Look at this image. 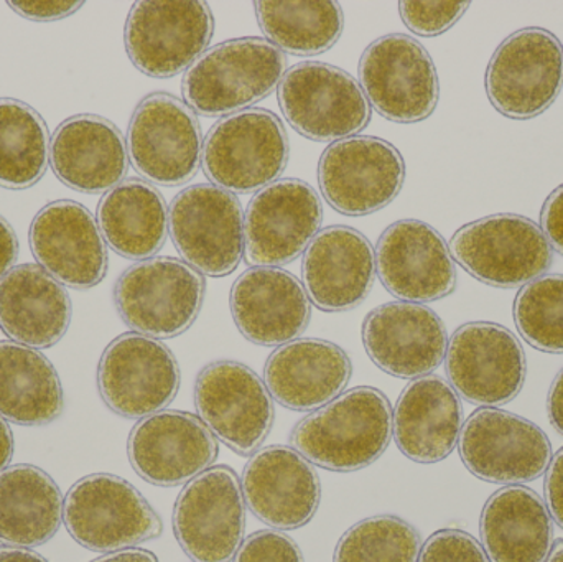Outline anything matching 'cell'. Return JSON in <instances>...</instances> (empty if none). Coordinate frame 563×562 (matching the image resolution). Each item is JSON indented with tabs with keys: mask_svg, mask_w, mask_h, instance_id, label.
Returning a JSON list of instances; mask_svg holds the SVG:
<instances>
[{
	"mask_svg": "<svg viewBox=\"0 0 563 562\" xmlns=\"http://www.w3.org/2000/svg\"><path fill=\"white\" fill-rule=\"evenodd\" d=\"M393 439V408L380 389L360 386L301 419L290 444L324 471H361L373 465Z\"/></svg>",
	"mask_w": 563,
	"mask_h": 562,
	"instance_id": "cell-1",
	"label": "cell"
},
{
	"mask_svg": "<svg viewBox=\"0 0 563 562\" xmlns=\"http://www.w3.org/2000/svg\"><path fill=\"white\" fill-rule=\"evenodd\" d=\"M287 56L260 36L228 40L208 48L185 73V104L205 118L247 111L279 88Z\"/></svg>",
	"mask_w": 563,
	"mask_h": 562,
	"instance_id": "cell-2",
	"label": "cell"
},
{
	"mask_svg": "<svg viewBox=\"0 0 563 562\" xmlns=\"http://www.w3.org/2000/svg\"><path fill=\"white\" fill-rule=\"evenodd\" d=\"M203 274L177 257H151L125 269L114 287V304L125 326L155 340L187 332L203 309Z\"/></svg>",
	"mask_w": 563,
	"mask_h": 562,
	"instance_id": "cell-3",
	"label": "cell"
},
{
	"mask_svg": "<svg viewBox=\"0 0 563 562\" xmlns=\"http://www.w3.org/2000/svg\"><path fill=\"white\" fill-rule=\"evenodd\" d=\"M290 157V142L274 112L254 108L227 115L203 142V170L231 194H254L277 181Z\"/></svg>",
	"mask_w": 563,
	"mask_h": 562,
	"instance_id": "cell-4",
	"label": "cell"
},
{
	"mask_svg": "<svg viewBox=\"0 0 563 562\" xmlns=\"http://www.w3.org/2000/svg\"><path fill=\"white\" fill-rule=\"evenodd\" d=\"M449 247L470 276L501 289L526 286L545 276L554 263L542 228L521 214H493L465 224Z\"/></svg>",
	"mask_w": 563,
	"mask_h": 562,
	"instance_id": "cell-5",
	"label": "cell"
},
{
	"mask_svg": "<svg viewBox=\"0 0 563 562\" xmlns=\"http://www.w3.org/2000/svg\"><path fill=\"white\" fill-rule=\"evenodd\" d=\"M63 520L76 543L96 553L131 550L157 540L161 517L144 495L124 478L95 474L81 478L66 495Z\"/></svg>",
	"mask_w": 563,
	"mask_h": 562,
	"instance_id": "cell-6",
	"label": "cell"
},
{
	"mask_svg": "<svg viewBox=\"0 0 563 562\" xmlns=\"http://www.w3.org/2000/svg\"><path fill=\"white\" fill-rule=\"evenodd\" d=\"M485 85L499 114L516 121L544 114L563 88L561 40L539 26L512 33L489 59Z\"/></svg>",
	"mask_w": 563,
	"mask_h": 562,
	"instance_id": "cell-7",
	"label": "cell"
},
{
	"mask_svg": "<svg viewBox=\"0 0 563 562\" xmlns=\"http://www.w3.org/2000/svg\"><path fill=\"white\" fill-rule=\"evenodd\" d=\"M277 91L282 114L310 141L333 144L369 124L371 104L363 88L338 66L298 63L285 73Z\"/></svg>",
	"mask_w": 563,
	"mask_h": 562,
	"instance_id": "cell-8",
	"label": "cell"
},
{
	"mask_svg": "<svg viewBox=\"0 0 563 562\" xmlns=\"http://www.w3.org/2000/svg\"><path fill=\"white\" fill-rule=\"evenodd\" d=\"M125 144L135 172L161 187L188 184L203 161L197 114L168 92H152L139 102Z\"/></svg>",
	"mask_w": 563,
	"mask_h": 562,
	"instance_id": "cell-9",
	"label": "cell"
},
{
	"mask_svg": "<svg viewBox=\"0 0 563 562\" xmlns=\"http://www.w3.org/2000/svg\"><path fill=\"white\" fill-rule=\"evenodd\" d=\"M357 75L369 104L397 124L426 121L439 104L435 63L412 36L390 33L374 40L361 56Z\"/></svg>",
	"mask_w": 563,
	"mask_h": 562,
	"instance_id": "cell-10",
	"label": "cell"
},
{
	"mask_svg": "<svg viewBox=\"0 0 563 562\" xmlns=\"http://www.w3.org/2000/svg\"><path fill=\"white\" fill-rule=\"evenodd\" d=\"M406 181L396 145L371 135L341 139L324 148L318 185L327 203L346 217H366L393 203Z\"/></svg>",
	"mask_w": 563,
	"mask_h": 562,
	"instance_id": "cell-11",
	"label": "cell"
},
{
	"mask_svg": "<svg viewBox=\"0 0 563 562\" xmlns=\"http://www.w3.org/2000/svg\"><path fill=\"white\" fill-rule=\"evenodd\" d=\"M168 231L185 263L203 276H230L243 261V207L217 185L181 190L168 210Z\"/></svg>",
	"mask_w": 563,
	"mask_h": 562,
	"instance_id": "cell-12",
	"label": "cell"
},
{
	"mask_svg": "<svg viewBox=\"0 0 563 562\" xmlns=\"http://www.w3.org/2000/svg\"><path fill=\"white\" fill-rule=\"evenodd\" d=\"M195 406L214 438L244 458L263 448L276 421L266 383L233 360H218L198 373Z\"/></svg>",
	"mask_w": 563,
	"mask_h": 562,
	"instance_id": "cell-13",
	"label": "cell"
},
{
	"mask_svg": "<svg viewBox=\"0 0 563 562\" xmlns=\"http://www.w3.org/2000/svg\"><path fill=\"white\" fill-rule=\"evenodd\" d=\"M180 385L177 356L161 340L142 333L112 340L99 360V395L122 418L144 419L165 411Z\"/></svg>",
	"mask_w": 563,
	"mask_h": 562,
	"instance_id": "cell-14",
	"label": "cell"
},
{
	"mask_svg": "<svg viewBox=\"0 0 563 562\" xmlns=\"http://www.w3.org/2000/svg\"><path fill=\"white\" fill-rule=\"evenodd\" d=\"M246 530V502L236 472L208 469L185 485L174 508V533L194 562L234 560Z\"/></svg>",
	"mask_w": 563,
	"mask_h": 562,
	"instance_id": "cell-15",
	"label": "cell"
},
{
	"mask_svg": "<svg viewBox=\"0 0 563 562\" xmlns=\"http://www.w3.org/2000/svg\"><path fill=\"white\" fill-rule=\"evenodd\" d=\"M213 32L207 2H137L125 22V49L144 75L174 78L207 52Z\"/></svg>",
	"mask_w": 563,
	"mask_h": 562,
	"instance_id": "cell-16",
	"label": "cell"
},
{
	"mask_svg": "<svg viewBox=\"0 0 563 562\" xmlns=\"http://www.w3.org/2000/svg\"><path fill=\"white\" fill-rule=\"evenodd\" d=\"M459 448L465 467L492 484L534 482L552 461L551 441L539 426L496 408L478 409L466 419Z\"/></svg>",
	"mask_w": 563,
	"mask_h": 562,
	"instance_id": "cell-17",
	"label": "cell"
},
{
	"mask_svg": "<svg viewBox=\"0 0 563 562\" xmlns=\"http://www.w3.org/2000/svg\"><path fill=\"white\" fill-rule=\"evenodd\" d=\"M446 376L456 395L473 405H508L521 393L528 360L518 337L493 322L460 327L445 356Z\"/></svg>",
	"mask_w": 563,
	"mask_h": 562,
	"instance_id": "cell-18",
	"label": "cell"
},
{
	"mask_svg": "<svg viewBox=\"0 0 563 562\" xmlns=\"http://www.w3.org/2000/svg\"><path fill=\"white\" fill-rule=\"evenodd\" d=\"M323 207L298 178H282L257 191L244 217V256L254 267H280L300 257L320 233Z\"/></svg>",
	"mask_w": 563,
	"mask_h": 562,
	"instance_id": "cell-19",
	"label": "cell"
},
{
	"mask_svg": "<svg viewBox=\"0 0 563 562\" xmlns=\"http://www.w3.org/2000/svg\"><path fill=\"white\" fill-rule=\"evenodd\" d=\"M220 445L200 416L161 411L141 419L131 431L128 455L139 477L155 487L188 484L213 467Z\"/></svg>",
	"mask_w": 563,
	"mask_h": 562,
	"instance_id": "cell-20",
	"label": "cell"
},
{
	"mask_svg": "<svg viewBox=\"0 0 563 562\" xmlns=\"http://www.w3.org/2000/svg\"><path fill=\"white\" fill-rule=\"evenodd\" d=\"M376 274L387 293L402 302H435L456 289L449 244L435 228L412 218L396 221L380 234Z\"/></svg>",
	"mask_w": 563,
	"mask_h": 562,
	"instance_id": "cell-21",
	"label": "cell"
},
{
	"mask_svg": "<svg viewBox=\"0 0 563 562\" xmlns=\"http://www.w3.org/2000/svg\"><path fill=\"white\" fill-rule=\"evenodd\" d=\"M30 247L38 266L62 286L91 289L108 274V244L98 220L78 201L43 207L30 227Z\"/></svg>",
	"mask_w": 563,
	"mask_h": 562,
	"instance_id": "cell-22",
	"label": "cell"
},
{
	"mask_svg": "<svg viewBox=\"0 0 563 562\" xmlns=\"http://www.w3.org/2000/svg\"><path fill=\"white\" fill-rule=\"evenodd\" d=\"M363 343L377 368L396 378L417 379L442 365L449 333L430 307L399 300L367 313Z\"/></svg>",
	"mask_w": 563,
	"mask_h": 562,
	"instance_id": "cell-23",
	"label": "cell"
},
{
	"mask_svg": "<svg viewBox=\"0 0 563 562\" xmlns=\"http://www.w3.org/2000/svg\"><path fill=\"white\" fill-rule=\"evenodd\" d=\"M246 507L267 527L288 531L313 520L321 502V482L313 464L287 445L257 451L243 474Z\"/></svg>",
	"mask_w": 563,
	"mask_h": 562,
	"instance_id": "cell-24",
	"label": "cell"
},
{
	"mask_svg": "<svg viewBox=\"0 0 563 562\" xmlns=\"http://www.w3.org/2000/svg\"><path fill=\"white\" fill-rule=\"evenodd\" d=\"M301 277L305 293L317 309H356L367 299L376 280L373 244L354 228H324L305 251Z\"/></svg>",
	"mask_w": 563,
	"mask_h": 562,
	"instance_id": "cell-25",
	"label": "cell"
},
{
	"mask_svg": "<svg viewBox=\"0 0 563 562\" xmlns=\"http://www.w3.org/2000/svg\"><path fill=\"white\" fill-rule=\"evenodd\" d=\"M231 313L244 339L261 346L297 340L311 319L300 280L280 267H251L231 289Z\"/></svg>",
	"mask_w": 563,
	"mask_h": 562,
	"instance_id": "cell-26",
	"label": "cell"
},
{
	"mask_svg": "<svg viewBox=\"0 0 563 562\" xmlns=\"http://www.w3.org/2000/svg\"><path fill=\"white\" fill-rule=\"evenodd\" d=\"M49 162L66 187L81 194H108L128 175V144L109 119L73 115L56 128Z\"/></svg>",
	"mask_w": 563,
	"mask_h": 562,
	"instance_id": "cell-27",
	"label": "cell"
},
{
	"mask_svg": "<svg viewBox=\"0 0 563 562\" xmlns=\"http://www.w3.org/2000/svg\"><path fill=\"white\" fill-rule=\"evenodd\" d=\"M353 363L341 346L321 339H297L279 346L264 366L271 396L291 411H317L343 395Z\"/></svg>",
	"mask_w": 563,
	"mask_h": 562,
	"instance_id": "cell-28",
	"label": "cell"
},
{
	"mask_svg": "<svg viewBox=\"0 0 563 562\" xmlns=\"http://www.w3.org/2000/svg\"><path fill=\"white\" fill-rule=\"evenodd\" d=\"M462 429L460 396L440 376L410 382L393 411L394 441L417 464L445 461L459 445Z\"/></svg>",
	"mask_w": 563,
	"mask_h": 562,
	"instance_id": "cell-29",
	"label": "cell"
},
{
	"mask_svg": "<svg viewBox=\"0 0 563 562\" xmlns=\"http://www.w3.org/2000/svg\"><path fill=\"white\" fill-rule=\"evenodd\" d=\"M71 313L65 287L38 264H20L0 279V329L12 342L49 349L68 332Z\"/></svg>",
	"mask_w": 563,
	"mask_h": 562,
	"instance_id": "cell-30",
	"label": "cell"
},
{
	"mask_svg": "<svg viewBox=\"0 0 563 562\" xmlns=\"http://www.w3.org/2000/svg\"><path fill=\"white\" fill-rule=\"evenodd\" d=\"M479 533L492 562H545L554 548L548 505L522 485H509L486 502Z\"/></svg>",
	"mask_w": 563,
	"mask_h": 562,
	"instance_id": "cell-31",
	"label": "cell"
},
{
	"mask_svg": "<svg viewBox=\"0 0 563 562\" xmlns=\"http://www.w3.org/2000/svg\"><path fill=\"white\" fill-rule=\"evenodd\" d=\"M98 227L106 244L119 256L151 260L170 233L168 207L154 185L128 178L99 201Z\"/></svg>",
	"mask_w": 563,
	"mask_h": 562,
	"instance_id": "cell-32",
	"label": "cell"
},
{
	"mask_svg": "<svg viewBox=\"0 0 563 562\" xmlns=\"http://www.w3.org/2000/svg\"><path fill=\"white\" fill-rule=\"evenodd\" d=\"M63 508L58 485L42 469L19 464L0 472V543L26 550L48 543Z\"/></svg>",
	"mask_w": 563,
	"mask_h": 562,
	"instance_id": "cell-33",
	"label": "cell"
},
{
	"mask_svg": "<svg viewBox=\"0 0 563 562\" xmlns=\"http://www.w3.org/2000/svg\"><path fill=\"white\" fill-rule=\"evenodd\" d=\"M65 409L58 373L38 350L0 342V416L19 426L52 425Z\"/></svg>",
	"mask_w": 563,
	"mask_h": 562,
	"instance_id": "cell-34",
	"label": "cell"
},
{
	"mask_svg": "<svg viewBox=\"0 0 563 562\" xmlns=\"http://www.w3.org/2000/svg\"><path fill=\"white\" fill-rule=\"evenodd\" d=\"M254 9L267 42L290 55H321L336 45L344 29L338 2H256Z\"/></svg>",
	"mask_w": 563,
	"mask_h": 562,
	"instance_id": "cell-35",
	"label": "cell"
},
{
	"mask_svg": "<svg viewBox=\"0 0 563 562\" xmlns=\"http://www.w3.org/2000/svg\"><path fill=\"white\" fill-rule=\"evenodd\" d=\"M46 122L32 106L0 98V187L25 190L42 180L49 164Z\"/></svg>",
	"mask_w": 563,
	"mask_h": 562,
	"instance_id": "cell-36",
	"label": "cell"
},
{
	"mask_svg": "<svg viewBox=\"0 0 563 562\" xmlns=\"http://www.w3.org/2000/svg\"><path fill=\"white\" fill-rule=\"evenodd\" d=\"M419 531L402 518L379 515L351 527L338 541L333 562H417Z\"/></svg>",
	"mask_w": 563,
	"mask_h": 562,
	"instance_id": "cell-37",
	"label": "cell"
},
{
	"mask_svg": "<svg viewBox=\"0 0 563 562\" xmlns=\"http://www.w3.org/2000/svg\"><path fill=\"white\" fill-rule=\"evenodd\" d=\"M515 322L522 339L544 353H563V274H545L521 287Z\"/></svg>",
	"mask_w": 563,
	"mask_h": 562,
	"instance_id": "cell-38",
	"label": "cell"
},
{
	"mask_svg": "<svg viewBox=\"0 0 563 562\" xmlns=\"http://www.w3.org/2000/svg\"><path fill=\"white\" fill-rule=\"evenodd\" d=\"M468 7L470 2H400L399 12L410 32L439 36L452 29Z\"/></svg>",
	"mask_w": 563,
	"mask_h": 562,
	"instance_id": "cell-39",
	"label": "cell"
},
{
	"mask_svg": "<svg viewBox=\"0 0 563 562\" xmlns=\"http://www.w3.org/2000/svg\"><path fill=\"white\" fill-rule=\"evenodd\" d=\"M417 562H492L482 544L462 530H440L420 550Z\"/></svg>",
	"mask_w": 563,
	"mask_h": 562,
	"instance_id": "cell-40",
	"label": "cell"
},
{
	"mask_svg": "<svg viewBox=\"0 0 563 562\" xmlns=\"http://www.w3.org/2000/svg\"><path fill=\"white\" fill-rule=\"evenodd\" d=\"M234 562H305L298 544L282 531L264 530L251 535L234 557Z\"/></svg>",
	"mask_w": 563,
	"mask_h": 562,
	"instance_id": "cell-41",
	"label": "cell"
},
{
	"mask_svg": "<svg viewBox=\"0 0 563 562\" xmlns=\"http://www.w3.org/2000/svg\"><path fill=\"white\" fill-rule=\"evenodd\" d=\"M9 7L32 22H56L78 12L82 2H9Z\"/></svg>",
	"mask_w": 563,
	"mask_h": 562,
	"instance_id": "cell-42",
	"label": "cell"
},
{
	"mask_svg": "<svg viewBox=\"0 0 563 562\" xmlns=\"http://www.w3.org/2000/svg\"><path fill=\"white\" fill-rule=\"evenodd\" d=\"M541 228L552 250L563 256V184L555 188L541 211Z\"/></svg>",
	"mask_w": 563,
	"mask_h": 562,
	"instance_id": "cell-43",
	"label": "cell"
},
{
	"mask_svg": "<svg viewBox=\"0 0 563 562\" xmlns=\"http://www.w3.org/2000/svg\"><path fill=\"white\" fill-rule=\"evenodd\" d=\"M544 488L549 514L563 530V448L549 464Z\"/></svg>",
	"mask_w": 563,
	"mask_h": 562,
	"instance_id": "cell-44",
	"label": "cell"
},
{
	"mask_svg": "<svg viewBox=\"0 0 563 562\" xmlns=\"http://www.w3.org/2000/svg\"><path fill=\"white\" fill-rule=\"evenodd\" d=\"M19 257V238L9 221L0 214V279L15 266Z\"/></svg>",
	"mask_w": 563,
	"mask_h": 562,
	"instance_id": "cell-45",
	"label": "cell"
},
{
	"mask_svg": "<svg viewBox=\"0 0 563 562\" xmlns=\"http://www.w3.org/2000/svg\"><path fill=\"white\" fill-rule=\"evenodd\" d=\"M548 412L555 431L563 436V368L549 389Z\"/></svg>",
	"mask_w": 563,
	"mask_h": 562,
	"instance_id": "cell-46",
	"label": "cell"
},
{
	"mask_svg": "<svg viewBox=\"0 0 563 562\" xmlns=\"http://www.w3.org/2000/svg\"><path fill=\"white\" fill-rule=\"evenodd\" d=\"M91 562H158V560L151 551L131 548V550L106 554V557L98 558V560Z\"/></svg>",
	"mask_w": 563,
	"mask_h": 562,
	"instance_id": "cell-47",
	"label": "cell"
},
{
	"mask_svg": "<svg viewBox=\"0 0 563 562\" xmlns=\"http://www.w3.org/2000/svg\"><path fill=\"white\" fill-rule=\"evenodd\" d=\"M13 436L5 419L0 416V472L5 471L7 465L12 461Z\"/></svg>",
	"mask_w": 563,
	"mask_h": 562,
	"instance_id": "cell-48",
	"label": "cell"
},
{
	"mask_svg": "<svg viewBox=\"0 0 563 562\" xmlns=\"http://www.w3.org/2000/svg\"><path fill=\"white\" fill-rule=\"evenodd\" d=\"M0 562H48L26 548L0 547Z\"/></svg>",
	"mask_w": 563,
	"mask_h": 562,
	"instance_id": "cell-49",
	"label": "cell"
},
{
	"mask_svg": "<svg viewBox=\"0 0 563 562\" xmlns=\"http://www.w3.org/2000/svg\"><path fill=\"white\" fill-rule=\"evenodd\" d=\"M545 562H563V540L558 541L552 548L551 554H549L548 561Z\"/></svg>",
	"mask_w": 563,
	"mask_h": 562,
	"instance_id": "cell-50",
	"label": "cell"
}]
</instances>
